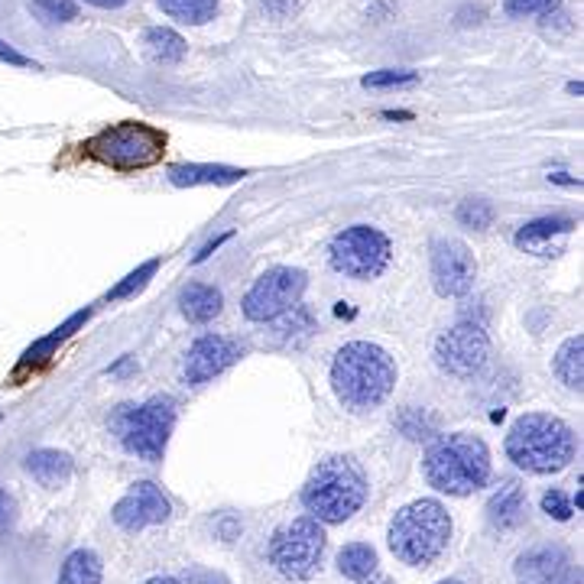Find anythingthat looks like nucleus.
Instances as JSON below:
<instances>
[{"label": "nucleus", "mask_w": 584, "mask_h": 584, "mask_svg": "<svg viewBox=\"0 0 584 584\" xmlns=\"http://www.w3.org/2000/svg\"><path fill=\"white\" fill-rule=\"evenodd\" d=\"M393 383H397V364L380 344L350 341L331 360L335 397L354 413L377 409L393 393Z\"/></svg>", "instance_id": "nucleus-1"}, {"label": "nucleus", "mask_w": 584, "mask_h": 584, "mask_svg": "<svg viewBox=\"0 0 584 584\" xmlns=\"http://www.w3.org/2000/svg\"><path fill=\"white\" fill-rule=\"evenodd\" d=\"M506 455L530 474H555L575 458V432L549 413H526L506 432Z\"/></svg>", "instance_id": "nucleus-2"}, {"label": "nucleus", "mask_w": 584, "mask_h": 584, "mask_svg": "<svg viewBox=\"0 0 584 584\" xmlns=\"http://www.w3.org/2000/svg\"><path fill=\"white\" fill-rule=\"evenodd\" d=\"M426 481L442 493L467 497L491 481V452L477 436L455 432L428 445L426 452Z\"/></svg>", "instance_id": "nucleus-3"}, {"label": "nucleus", "mask_w": 584, "mask_h": 584, "mask_svg": "<svg viewBox=\"0 0 584 584\" xmlns=\"http://www.w3.org/2000/svg\"><path fill=\"white\" fill-rule=\"evenodd\" d=\"M367 500V477L358 461L348 455H331L319 461L302 487V506L319 522H344Z\"/></svg>", "instance_id": "nucleus-4"}, {"label": "nucleus", "mask_w": 584, "mask_h": 584, "mask_svg": "<svg viewBox=\"0 0 584 584\" xmlns=\"http://www.w3.org/2000/svg\"><path fill=\"white\" fill-rule=\"evenodd\" d=\"M452 539V516L438 500H416L389 522V549L406 565H432Z\"/></svg>", "instance_id": "nucleus-5"}, {"label": "nucleus", "mask_w": 584, "mask_h": 584, "mask_svg": "<svg viewBox=\"0 0 584 584\" xmlns=\"http://www.w3.org/2000/svg\"><path fill=\"white\" fill-rule=\"evenodd\" d=\"M172 426H176V403L169 397H153L140 406L124 403L110 413V432L117 442L143 461H163Z\"/></svg>", "instance_id": "nucleus-6"}, {"label": "nucleus", "mask_w": 584, "mask_h": 584, "mask_svg": "<svg viewBox=\"0 0 584 584\" xmlns=\"http://www.w3.org/2000/svg\"><path fill=\"white\" fill-rule=\"evenodd\" d=\"M88 156H94L98 163L110 166L117 172H137L149 169L163 159L166 153V133L156 130L140 120H124V124L104 127L98 137L85 143Z\"/></svg>", "instance_id": "nucleus-7"}, {"label": "nucleus", "mask_w": 584, "mask_h": 584, "mask_svg": "<svg viewBox=\"0 0 584 584\" xmlns=\"http://www.w3.org/2000/svg\"><path fill=\"white\" fill-rule=\"evenodd\" d=\"M321 555H325V530L311 516H299L273 532L270 561L289 581H305L315 575Z\"/></svg>", "instance_id": "nucleus-8"}, {"label": "nucleus", "mask_w": 584, "mask_h": 584, "mask_svg": "<svg viewBox=\"0 0 584 584\" xmlns=\"http://www.w3.org/2000/svg\"><path fill=\"white\" fill-rule=\"evenodd\" d=\"M393 247L383 231L370 225H354L335 234V241L328 247V260L338 273L350 276V280H374L389 266Z\"/></svg>", "instance_id": "nucleus-9"}, {"label": "nucleus", "mask_w": 584, "mask_h": 584, "mask_svg": "<svg viewBox=\"0 0 584 584\" xmlns=\"http://www.w3.org/2000/svg\"><path fill=\"white\" fill-rule=\"evenodd\" d=\"M305 286H309V280H305L302 270H296V266H273V270H266L247 289V296H244V315L250 321L280 319L282 311L296 309Z\"/></svg>", "instance_id": "nucleus-10"}, {"label": "nucleus", "mask_w": 584, "mask_h": 584, "mask_svg": "<svg viewBox=\"0 0 584 584\" xmlns=\"http://www.w3.org/2000/svg\"><path fill=\"white\" fill-rule=\"evenodd\" d=\"M491 341L487 331L474 321H458L448 331H442L436 341V364L452 377H471L487 364Z\"/></svg>", "instance_id": "nucleus-11"}, {"label": "nucleus", "mask_w": 584, "mask_h": 584, "mask_svg": "<svg viewBox=\"0 0 584 584\" xmlns=\"http://www.w3.org/2000/svg\"><path fill=\"white\" fill-rule=\"evenodd\" d=\"M477 276V263L474 254L467 250L464 241H455V237H442L432 247V282H436V292L445 299H458L467 296L471 286H474Z\"/></svg>", "instance_id": "nucleus-12"}, {"label": "nucleus", "mask_w": 584, "mask_h": 584, "mask_svg": "<svg viewBox=\"0 0 584 584\" xmlns=\"http://www.w3.org/2000/svg\"><path fill=\"white\" fill-rule=\"evenodd\" d=\"M513 575L520 584H581V569H575L561 545H532L516 559Z\"/></svg>", "instance_id": "nucleus-13"}, {"label": "nucleus", "mask_w": 584, "mask_h": 584, "mask_svg": "<svg viewBox=\"0 0 584 584\" xmlns=\"http://www.w3.org/2000/svg\"><path fill=\"white\" fill-rule=\"evenodd\" d=\"M169 513H172V506H169V500H166V493L159 491L156 483L140 481V483H133L130 491L117 500L110 516H114V522L120 530L140 532V530H147V526H156V522H166Z\"/></svg>", "instance_id": "nucleus-14"}, {"label": "nucleus", "mask_w": 584, "mask_h": 584, "mask_svg": "<svg viewBox=\"0 0 584 584\" xmlns=\"http://www.w3.org/2000/svg\"><path fill=\"white\" fill-rule=\"evenodd\" d=\"M237 358H241L237 341H231V338H225V335H205L188 348L182 374H186V383L202 387V383H208L211 377L225 374Z\"/></svg>", "instance_id": "nucleus-15"}, {"label": "nucleus", "mask_w": 584, "mask_h": 584, "mask_svg": "<svg viewBox=\"0 0 584 584\" xmlns=\"http://www.w3.org/2000/svg\"><path fill=\"white\" fill-rule=\"evenodd\" d=\"M26 471L33 474V481H39L43 487L55 491L72 477V455L59 452V448H36L26 455Z\"/></svg>", "instance_id": "nucleus-16"}, {"label": "nucleus", "mask_w": 584, "mask_h": 584, "mask_svg": "<svg viewBox=\"0 0 584 584\" xmlns=\"http://www.w3.org/2000/svg\"><path fill=\"white\" fill-rule=\"evenodd\" d=\"M247 172L234 169V166H202V163H188V166H172L169 182L172 186H234L241 182Z\"/></svg>", "instance_id": "nucleus-17"}, {"label": "nucleus", "mask_w": 584, "mask_h": 584, "mask_svg": "<svg viewBox=\"0 0 584 584\" xmlns=\"http://www.w3.org/2000/svg\"><path fill=\"white\" fill-rule=\"evenodd\" d=\"M526 516V497H522V487L516 481H506L497 493L487 503V520L497 526V530H516Z\"/></svg>", "instance_id": "nucleus-18"}, {"label": "nucleus", "mask_w": 584, "mask_h": 584, "mask_svg": "<svg viewBox=\"0 0 584 584\" xmlns=\"http://www.w3.org/2000/svg\"><path fill=\"white\" fill-rule=\"evenodd\" d=\"M88 319H91V309H81V311H75V315H72V319L65 321V325H59V328H55L53 335L39 338V341L33 344V348H26V354H24V358H20V367H16V370H30V367L46 364V360L55 354V348H59V344H62V341H69V338L75 335L78 328L85 325Z\"/></svg>", "instance_id": "nucleus-19"}, {"label": "nucleus", "mask_w": 584, "mask_h": 584, "mask_svg": "<svg viewBox=\"0 0 584 584\" xmlns=\"http://www.w3.org/2000/svg\"><path fill=\"white\" fill-rule=\"evenodd\" d=\"M221 302H225L221 292L215 286H208V282H188L179 296L182 315H186L188 321H195V325L215 319V315L221 311Z\"/></svg>", "instance_id": "nucleus-20"}, {"label": "nucleus", "mask_w": 584, "mask_h": 584, "mask_svg": "<svg viewBox=\"0 0 584 584\" xmlns=\"http://www.w3.org/2000/svg\"><path fill=\"white\" fill-rule=\"evenodd\" d=\"M571 227H575V221L569 218H536L516 231V247H526L532 254H549L545 244L559 237V234H569Z\"/></svg>", "instance_id": "nucleus-21"}, {"label": "nucleus", "mask_w": 584, "mask_h": 584, "mask_svg": "<svg viewBox=\"0 0 584 584\" xmlns=\"http://www.w3.org/2000/svg\"><path fill=\"white\" fill-rule=\"evenodd\" d=\"M143 46H147V55L153 62L163 65L182 62V55H186V39L176 30H166V26H149L143 33Z\"/></svg>", "instance_id": "nucleus-22"}, {"label": "nucleus", "mask_w": 584, "mask_h": 584, "mask_svg": "<svg viewBox=\"0 0 584 584\" xmlns=\"http://www.w3.org/2000/svg\"><path fill=\"white\" fill-rule=\"evenodd\" d=\"M555 377L569 389H581L584 383V338H569L555 354Z\"/></svg>", "instance_id": "nucleus-23"}, {"label": "nucleus", "mask_w": 584, "mask_h": 584, "mask_svg": "<svg viewBox=\"0 0 584 584\" xmlns=\"http://www.w3.org/2000/svg\"><path fill=\"white\" fill-rule=\"evenodd\" d=\"M101 559L91 549H78L65 559L62 571H59V584H101Z\"/></svg>", "instance_id": "nucleus-24"}, {"label": "nucleus", "mask_w": 584, "mask_h": 584, "mask_svg": "<svg viewBox=\"0 0 584 584\" xmlns=\"http://www.w3.org/2000/svg\"><path fill=\"white\" fill-rule=\"evenodd\" d=\"M338 569H341L344 578L364 581L377 571V552L367 542H350L338 552Z\"/></svg>", "instance_id": "nucleus-25"}, {"label": "nucleus", "mask_w": 584, "mask_h": 584, "mask_svg": "<svg viewBox=\"0 0 584 584\" xmlns=\"http://www.w3.org/2000/svg\"><path fill=\"white\" fill-rule=\"evenodd\" d=\"M163 14L176 16L182 24H192V26H202L208 20H215L218 14V0H159Z\"/></svg>", "instance_id": "nucleus-26"}, {"label": "nucleus", "mask_w": 584, "mask_h": 584, "mask_svg": "<svg viewBox=\"0 0 584 584\" xmlns=\"http://www.w3.org/2000/svg\"><path fill=\"white\" fill-rule=\"evenodd\" d=\"M156 270H159V260H147V263L137 266V270H133L130 276H127V280L117 282V286L108 292V299H110V302H120V299L137 296V292H140V289L147 286V282L156 276Z\"/></svg>", "instance_id": "nucleus-27"}, {"label": "nucleus", "mask_w": 584, "mask_h": 584, "mask_svg": "<svg viewBox=\"0 0 584 584\" xmlns=\"http://www.w3.org/2000/svg\"><path fill=\"white\" fill-rule=\"evenodd\" d=\"M493 215H497L493 205L483 202V198H467L458 208V221L464 227H471V231H487L493 225Z\"/></svg>", "instance_id": "nucleus-28"}, {"label": "nucleus", "mask_w": 584, "mask_h": 584, "mask_svg": "<svg viewBox=\"0 0 584 584\" xmlns=\"http://www.w3.org/2000/svg\"><path fill=\"white\" fill-rule=\"evenodd\" d=\"M30 7L43 24H69L78 16L75 0H30Z\"/></svg>", "instance_id": "nucleus-29"}, {"label": "nucleus", "mask_w": 584, "mask_h": 584, "mask_svg": "<svg viewBox=\"0 0 584 584\" xmlns=\"http://www.w3.org/2000/svg\"><path fill=\"white\" fill-rule=\"evenodd\" d=\"M419 75L416 72H397V69H383L364 75V88H399V85H416Z\"/></svg>", "instance_id": "nucleus-30"}, {"label": "nucleus", "mask_w": 584, "mask_h": 584, "mask_svg": "<svg viewBox=\"0 0 584 584\" xmlns=\"http://www.w3.org/2000/svg\"><path fill=\"white\" fill-rule=\"evenodd\" d=\"M397 426L403 428L406 438H428V432H432V422H428L416 406H406L403 413H399Z\"/></svg>", "instance_id": "nucleus-31"}, {"label": "nucleus", "mask_w": 584, "mask_h": 584, "mask_svg": "<svg viewBox=\"0 0 584 584\" xmlns=\"http://www.w3.org/2000/svg\"><path fill=\"white\" fill-rule=\"evenodd\" d=\"M559 0H503L506 16H532V14H552Z\"/></svg>", "instance_id": "nucleus-32"}, {"label": "nucleus", "mask_w": 584, "mask_h": 584, "mask_svg": "<svg viewBox=\"0 0 584 584\" xmlns=\"http://www.w3.org/2000/svg\"><path fill=\"white\" fill-rule=\"evenodd\" d=\"M542 510L549 516H555V520H571V503H569V497H565V493L561 491H549L542 497Z\"/></svg>", "instance_id": "nucleus-33"}, {"label": "nucleus", "mask_w": 584, "mask_h": 584, "mask_svg": "<svg viewBox=\"0 0 584 584\" xmlns=\"http://www.w3.org/2000/svg\"><path fill=\"white\" fill-rule=\"evenodd\" d=\"M182 584H227V578L218 575V571H208V569H188Z\"/></svg>", "instance_id": "nucleus-34"}, {"label": "nucleus", "mask_w": 584, "mask_h": 584, "mask_svg": "<svg viewBox=\"0 0 584 584\" xmlns=\"http://www.w3.org/2000/svg\"><path fill=\"white\" fill-rule=\"evenodd\" d=\"M14 516H16V503L4 487H0V532L14 526Z\"/></svg>", "instance_id": "nucleus-35"}, {"label": "nucleus", "mask_w": 584, "mask_h": 584, "mask_svg": "<svg viewBox=\"0 0 584 584\" xmlns=\"http://www.w3.org/2000/svg\"><path fill=\"white\" fill-rule=\"evenodd\" d=\"M263 7L270 16H289L296 10V0H263Z\"/></svg>", "instance_id": "nucleus-36"}, {"label": "nucleus", "mask_w": 584, "mask_h": 584, "mask_svg": "<svg viewBox=\"0 0 584 584\" xmlns=\"http://www.w3.org/2000/svg\"><path fill=\"white\" fill-rule=\"evenodd\" d=\"M0 62H10V65H33V59H26V55H20L14 46H7V43H0Z\"/></svg>", "instance_id": "nucleus-37"}, {"label": "nucleus", "mask_w": 584, "mask_h": 584, "mask_svg": "<svg viewBox=\"0 0 584 584\" xmlns=\"http://www.w3.org/2000/svg\"><path fill=\"white\" fill-rule=\"evenodd\" d=\"M85 4H91V7H101V10H117V7H124L127 0H85Z\"/></svg>", "instance_id": "nucleus-38"}, {"label": "nucleus", "mask_w": 584, "mask_h": 584, "mask_svg": "<svg viewBox=\"0 0 584 584\" xmlns=\"http://www.w3.org/2000/svg\"><path fill=\"white\" fill-rule=\"evenodd\" d=\"M147 584H182L179 578H169V575H156V578H149Z\"/></svg>", "instance_id": "nucleus-39"}, {"label": "nucleus", "mask_w": 584, "mask_h": 584, "mask_svg": "<svg viewBox=\"0 0 584 584\" xmlns=\"http://www.w3.org/2000/svg\"><path fill=\"white\" fill-rule=\"evenodd\" d=\"M581 91H584L581 81H571V85H569V94H581Z\"/></svg>", "instance_id": "nucleus-40"}, {"label": "nucleus", "mask_w": 584, "mask_h": 584, "mask_svg": "<svg viewBox=\"0 0 584 584\" xmlns=\"http://www.w3.org/2000/svg\"><path fill=\"white\" fill-rule=\"evenodd\" d=\"M438 584H461V581H455V578H448V581H438Z\"/></svg>", "instance_id": "nucleus-41"}]
</instances>
